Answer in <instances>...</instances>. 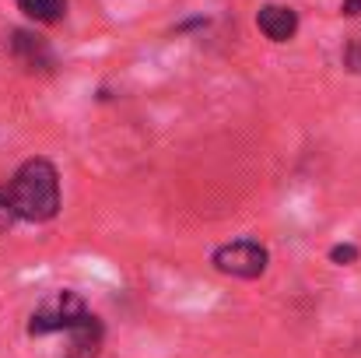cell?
Returning <instances> with one entry per match:
<instances>
[{"instance_id":"obj_1","label":"cell","mask_w":361,"mask_h":358,"mask_svg":"<svg viewBox=\"0 0 361 358\" xmlns=\"http://www.w3.org/2000/svg\"><path fill=\"white\" fill-rule=\"evenodd\" d=\"M21 222H53L60 215V172L49 158H28L4 186Z\"/></svg>"},{"instance_id":"obj_2","label":"cell","mask_w":361,"mask_h":358,"mask_svg":"<svg viewBox=\"0 0 361 358\" xmlns=\"http://www.w3.org/2000/svg\"><path fill=\"white\" fill-rule=\"evenodd\" d=\"M92 309L85 306V299L78 292H53L49 299H42L35 306V313L28 316V338H49V334H67L71 327H78Z\"/></svg>"},{"instance_id":"obj_3","label":"cell","mask_w":361,"mask_h":358,"mask_svg":"<svg viewBox=\"0 0 361 358\" xmlns=\"http://www.w3.org/2000/svg\"><path fill=\"white\" fill-rule=\"evenodd\" d=\"M211 263H214V270H221V274H228V278L252 281V278H259V274L267 270L270 253H267V246L256 242V239H232V242H225V246H218V249L211 253Z\"/></svg>"},{"instance_id":"obj_4","label":"cell","mask_w":361,"mask_h":358,"mask_svg":"<svg viewBox=\"0 0 361 358\" xmlns=\"http://www.w3.org/2000/svg\"><path fill=\"white\" fill-rule=\"evenodd\" d=\"M7 49H11V56H14L25 71H49V67H53V49H49V42H46L42 35H35V32H25V28L11 32Z\"/></svg>"},{"instance_id":"obj_5","label":"cell","mask_w":361,"mask_h":358,"mask_svg":"<svg viewBox=\"0 0 361 358\" xmlns=\"http://www.w3.org/2000/svg\"><path fill=\"white\" fill-rule=\"evenodd\" d=\"M106 345V327L95 313H88L78 327L67 330V348L60 358H99Z\"/></svg>"},{"instance_id":"obj_6","label":"cell","mask_w":361,"mask_h":358,"mask_svg":"<svg viewBox=\"0 0 361 358\" xmlns=\"http://www.w3.org/2000/svg\"><path fill=\"white\" fill-rule=\"evenodd\" d=\"M256 28L270 39V42H291L298 32V14L288 4H263L256 11Z\"/></svg>"},{"instance_id":"obj_7","label":"cell","mask_w":361,"mask_h":358,"mask_svg":"<svg viewBox=\"0 0 361 358\" xmlns=\"http://www.w3.org/2000/svg\"><path fill=\"white\" fill-rule=\"evenodd\" d=\"M21 14H28L39 25H56L67 14V0H14Z\"/></svg>"},{"instance_id":"obj_8","label":"cell","mask_w":361,"mask_h":358,"mask_svg":"<svg viewBox=\"0 0 361 358\" xmlns=\"http://www.w3.org/2000/svg\"><path fill=\"white\" fill-rule=\"evenodd\" d=\"M18 222V211H14V204H11V197L0 190V232H7L11 225Z\"/></svg>"},{"instance_id":"obj_9","label":"cell","mask_w":361,"mask_h":358,"mask_svg":"<svg viewBox=\"0 0 361 358\" xmlns=\"http://www.w3.org/2000/svg\"><path fill=\"white\" fill-rule=\"evenodd\" d=\"M330 260L341 263V267H344V263H355V260H358V246H351V242H348V246H334V249H330Z\"/></svg>"},{"instance_id":"obj_10","label":"cell","mask_w":361,"mask_h":358,"mask_svg":"<svg viewBox=\"0 0 361 358\" xmlns=\"http://www.w3.org/2000/svg\"><path fill=\"white\" fill-rule=\"evenodd\" d=\"M358 7H361V0H344V11L348 14H358Z\"/></svg>"}]
</instances>
